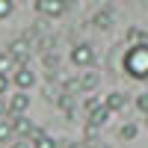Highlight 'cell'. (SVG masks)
<instances>
[{
    "label": "cell",
    "mask_w": 148,
    "mask_h": 148,
    "mask_svg": "<svg viewBox=\"0 0 148 148\" xmlns=\"http://www.w3.org/2000/svg\"><path fill=\"white\" fill-rule=\"evenodd\" d=\"M15 136V130H12V121L9 119H0V142H9Z\"/></svg>",
    "instance_id": "14"
},
{
    "label": "cell",
    "mask_w": 148,
    "mask_h": 148,
    "mask_svg": "<svg viewBox=\"0 0 148 148\" xmlns=\"http://www.w3.org/2000/svg\"><path fill=\"white\" fill-rule=\"evenodd\" d=\"M136 133H139V127L130 121V125H125V127L119 130V136H121V139H136Z\"/></svg>",
    "instance_id": "15"
},
{
    "label": "cell",
    "mask_w": 148,
    "mask_h": 148,
    "mask_svg": "<svg viewBox=\"0 0 148 148\" xmlns=\"http://www.w3.org/2000/svg\"><path fill=\"white\" fill-rule=\"evenodd\" d=\"M12 148H33L30 139H21V142H12Z\"/></svg>",
    "instance_id": "22"
},
{
    "label": "cell",
    "mask_w": 148,
    "mask_h": 148,
    "mask_svg": "<svg viewBox=\"0 0 148 148\" xmlns=\"http://www.w3.org/2000/svg\"><path fill=\"white\" fill-rule=\"evenodd\" d=\"M68 148H89V142H68Z\"/></svg>",
    "instance_id": "23"
},
{
    "label": "cell",
    "mask_w": 148,
    "mask_h": 148,
    "mask_svg": "<svg viewBox=\"0 0 148 148\" xmlns=\"http://www.w3.org/2000/svg\"><path fill=\"white\" fill-rule=\"evenodd\" d=\"M9 53L18 59V65H30V45H27V39H15L9 45Z\"/></svg>",
    "instance_id": "9"
},
{
    "label": "cell",
    "mask_w": 148,
    "mask_h": 148,
    "mask_svg": "<svg viewBox=\"0 0 148 148\" xmlns=\"http://www.w3.org/2000/svg\"><path fill=\"white\" fill-rule=\"evenodd\" d=\"M12 9H15V3H12V0H0V21L9 18V15H12Z\"/></svg>",
    "instance_id": "17"
},
{
    "label": "cell",
    "mask_w": 148,
    "mask_h": 148,
    "mask_svg": "<svg viewBox=\"0 0 148 148\" xmlns=\"http://www.w3.org/2000/svg\"><path fill=\"white\" fill-rule=\"evenodd\" d=\"M98 83H101V74H98V71H83L77 80H68L65 86H68V89H77V92H92Z\"/></svg>",
    "instance_id": "4"
},
{
    "label": "cell",
    "mask_w": 148,
    "mask_h": 148,
    "mask_svg": "<svg viewBox=\"0 0 148 148\" xmlns=\"http://www.w3.org/2000/svg\"><path fill=\"white\" fill-rule=\"evenodd\" d=\"M15 68H18V59L12 56L9 51H0V74H6V77H9Z\"/></svg>",
    "instance_id": "12"
},
{
    "label": "cell",
    "mask_w": 148,
    "mask_h": 148,
    "mask_svg": "<svg viewBox=\"0 0 148 148\" xmlns=\"http://www.w3.org/2000/svg\"><path fill=\"white\" fill-rule=\"evenodd\" d=\"M6 104H9V116H24V113L30 110V95L18 89V92L12 95L9 101H6Z\"/></svg>",
    "instance_id": "6"
},
{
    "label": "cell",
    "mask_w": 148,
    "mask_h": 148,
    "mask_svg": "<svg viewBox=\"0 0 148 148\" xmlns=\"http://www.w3.org/2000/svg\"><path fill=\"white\" fill-rule=\"evenodd\" d=\"M121 65H125V74H130L133 80H148V42L130 45Z\"/></svg>",
    "instance_id": "1"
},
{
    "label": "cell",
    "mask_w": 148,
    "mask_h": 148,
    "mask_svg": "<svg viewBox=\"0 0 148 148\" xmlns=\"http://www.w3.org/2000/svg\"><path fill=\"white\" fill-rule=\"evenodd\" d=\"M127 42H130V45H139V42H145V33H142L139 27H130V30H127Z\"/></svg>",
    "instance_id": "16"
},
{
    "label": "cell",
    "mask_w": 148,
    "mask_h": 148,
    "mask_svg": "<svg viewBox=\"0 0 148 148\" xmlns=\"http://www.w3.org/2000/svg\"><path fill=\"white\" fill-rule=\"evenodd\" d=\"M71 62L77 65V68H92L95 65V51H92V45H74L71 47Z\"/></svg>",
    "instance_id": "3"
},
{
    "label": "cell",
    "mask_w": 148,
    "mask_h": 148,
    "mask_svg": "<svg viewBox=\"0 0 148 148\" xmlns=\"http://www.w3.org/2000/svg\"><path fill=\"white\" fill-rule=\"evenodd\" d=\"M136 110H139V113H148V92H142L136 98Z\"/></svg>",
    "instance_id": "19"
},
{
    "label": "cell",
    "mask_w": 148,
    "mask_h": 148,
    "mask_svg": "<svg viewBox=\"0 0 148 148\" xmlns=\"http://www.w3.org/2000/svg\"><path fill=\"white\" fill-rule=\"evenodd\" d=\"M12 83H15L21 92H27L30 86H36V71L30 65H18L15 71H12Z\"/></svg>",
    "instance_id": "5"
},
{
    "label": "cell",
    "mask_w": 148,
    "mask_h": 148,
    "mask_svg": "<svg viewBox=\"0 0 148 148\" xmlns=\"http://www.w3.org/2000/svg\"><path fill=\"white\" fill-rule=\"evenodd\" d=\"M9 121H12V130H15V136H33V130H36V125H33V121L27 119V116H9Z\"/></svg>",
    "instance_id": "7"
},
{
    "label": "cell",
    "mask_w": 148,
    "mask_h": 148,
    "mask_svg": "<svg viewBox=\"0 0 148 148\" xmlns=\"http://www.w3.org/2000/svg\"><path fill=\"white\" fill-rule=\"evenodd\" d=\"M9 116V104L3 101V95H0V119H6Z\"/></svg>",
    "instance_id": "20"
},
{
    "label": "cell",
    "mask_w": 148,
    "mask_h": 148,
    "mask_svg": "<svg viewBox=\"0 0 148 148\" xmlns=\"http://www.w3.org/2000/svg\"><path fill=\"white\" fill-rule=\"evenodd\" d=\"M110 116H113V110H110V107H98V110H92V113H89V119H86V127H104L107 125V121H110Z\"/></svg>",
    "instance_id": "8"
},
{
    "label": "cell",
    "mask_w": 148,
    "mask_h": 148,
    "mask_svg": "<svg viewBox=\"0 0 148 148\" xmlns=\"http://www.w3.org/2000/svg\"><path fill=\"white\" fill-rule=\"evenodd\" d=\"M36 12L45 18H62L68 12V0H36Z\"/></svg>",
    "instance_id": "2"
},
{
    "label": "cell",
    "mask_w": 148,
    "mask_h": 148,
    "mask_svg": "<svg viewBox=\"0 0 148 148\" xmlns=\"http://www.w3.org/2000/svg\"><path fill=\"white\" fill-rule=\"evenodd\" d=\"M30 142H33V148H56V139H53V136H47L42 127H36V130H33Z\"/></svg>",
    "instance_id": "10"
},
{
    "label": "cell",
    "mask_w": 148,
    "mask_h": 148,
    "mask_svg": "<svg viewBox=\"0 0 148 148\" xmlns=\"http://www.w3.org/2000/svg\"><path fill=\"white\" fill-rule=\"evenodd\" d=\"M92 27H98V30H110V27H113V15H110V12H98V15L92 18Z\"/></svg>",
    "instance_id": "13"
},
{
    "label": "cell",
    "mask_w": 148,
    "mask_h": 148,
    "mask_svg": "<svg viewBox=\"0 0 148 148\" xmlns=\"http://www.w3.org/2000/svg\"><path fill=\"white\" fill-rule=\"evenodd\" d=\"M6 89H9V77L0 74V95H6Z\"/></svg>",
    "instance_id": "21"
},
{
    "label": "cell",
    "mask_w": 148,
    "mask_h": 148,
    "mask_svg": "<svg viewBox=\"0 0 148 148\" xmlns=\"http://www.w3.org/2000/svg\"><path fill=\"white\" fill-rule=\"evenodd\" d=\"M104 107H110L113 113H119V110L127 107V95H125V92H110V95L104 98Z\"/></svg>",
    "instance_id": "11"
},
{
    "label": "cell",
    "mask_w": 148,
    "mask_h": 148,
    "mask_svg": "<svg viewBox=\"0 0 148 148\" xmlns=\"http://www.w3.org/2000/svg\"><path fill=\"white\" fill-rule=\"evenodd\" d=\"M101 104H104V101H101V98H98V95H89V98H86V104H83V107H86V110H89V113H92V110H98Z\"/></svg>",
    "instance_id": "18"
}]
</instances>
